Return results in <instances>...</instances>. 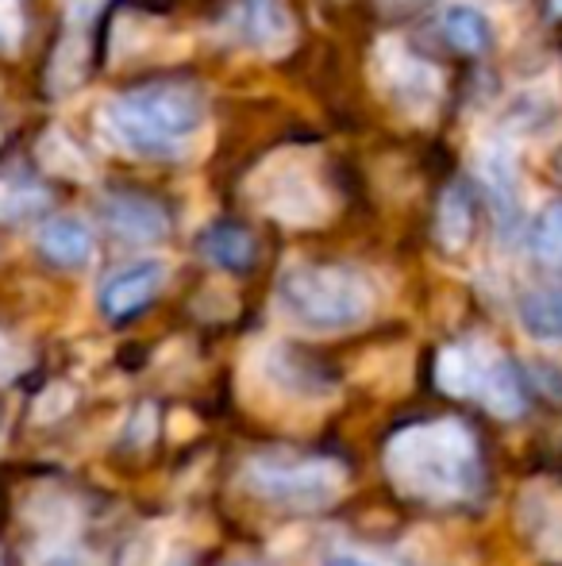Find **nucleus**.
<instances>
[{
	"label": "nucleus",
	"instance_id": "obj_1",
	"mask_svg": "<svg viewBox=\"0 0 562 566\" xmlns=\"http://www.w3.org/2000/svg\"><path fill=\"white\" fill-rule=\"evenodd\" d=\"M209 105L193 82H150L108 97L97 113V135L131 158H178L204 127Z\"/></svg>",
	"mask_w": 562,
	"mask_h": 566
},
{
	"label": "nucleus",
	"instance_id": "obj_2",
	"mask_svg": "<svg viewBox=\"0 0 562 566\" xmlns=\"http://www.w3.org/2000/svg\"><path fill=\"white\" fill-rule=\"evenodd\" d=\"M393 485L416 501H466L481 485V459L474 432L458 420H432L397 432L385 448Z\"/></svg>",
	"mask_w": 562,
	"mask_h": 566
},
{
	"label": "nucleus",
	"instance_id": "obj_3",
	"mask_svg": "<svg viewBox=\"0 0 562 566\" xmlns=\"http://www.w3.org/2000/svg\"><path fill=\"white\" fill-rule=\"evenodd\" d=\"M278 308L305 332H351L374 313V290L351 266L297 262L278 277Z\"/></svg>",
	"mask_w": 562,
	"mask_h": 566
},
{
	"label": "nucleus",
	"instance_id": "obj_4",
	"mask_svg": "<svg viewBox=\"0 0 562 566\" xmlns=\"http://www.w3.org/2000/svg\"><path fill=\"white\" fill-rule=\"evenodd\" d=\"M435 381L450 397H474L494 417H517L524 409V386L520 374L501 350H489L486 343H450L435 358Z\"/></svg>",
	"mask_w": 562,
	"mask_h": 566
},
{
	"label": "nucleus",
	"instance_id": "obj_5",
	"mask_svg": "<svg viewBox=\"0 0 562 566\" xmlns=\"http://www.w3.org/2000/svg\"><path fill=\"white\" fill-rule=\"evenodd\" d=\"M312 163L316 158L305 150H282V155L266 158L263 170L251 178V197L263 205L266 217L293 228L320 224L331 217L328 181L320 178Z\"/></svg>",
	"mask_w": 562,
	"mask_h": 566
},
{
	"label": "nucleus",
	"instance_id": "obj_6",
	"mask_svg": "<svg viewBox=\"0 0 562 566\" xmlns=\"http://www.w3.org/2000/svg\"><path fill=\"white\" fill-rule=\"evenodd\" d=\"M247 490L282 509H328L343 497L347 470L331 459L263 454L247 467Z\"/></svg>",
	"mask_w": 562,
	"mask_h": 566
},
{
	"label": "nucleus",
	"instance_id": "obj_7",
	"mask_svg": "<svg viewBox=\"0 0 562 566\" xmlns=\"http://www.w3.org/2000/svg\"><path fill=\"white\" fill-rule=\"evenodd\" d=\"M374 74L382 82V90L397 101V108L413 116H427L439 105L443 77L432 62H424L421 54H413L397 39H385L374 51Z\"/></svg>",
	"mask_w": 562,
	"mask_h": 566
},
{
	"label": "nucleus",
	"instance_id": "obj_8",
	"mask_svg": "<svg viewBox=\"0 0 562 566\" xmlns=\"http://www.w3.org/2000/svg\"><path fill=\"white\" fill-rule=\"evenodd\" d=\"M220 28L235 46L266 59L289 51L293 43V12L285 0H227Z\"/></svg>",
	"mask_w": 562,
	"mask_h": 566
},
{
	"label": "nucleus",
	"instance_id": "obj_9",
	"mask_svg": "<svg viewBox=\"0 0 562 566\" xmlns=\"http://www.w3.org/2000/svg\"><path fill=\"white\" fill-rule=\"evenodd\" d=\"M166 285V266L158 259H142L120 266L105 285H100V313L108 321H128V316L142 313L150 301L158 297V290Z\"/></svg>",
	"mask_w": 562,
	"mask_h": 566
},
{
	"label": "nucleus",
	"instance_id": "obj_10",
	"mask_svg": "<svg viewBox=\"0 0 562 566\" xmlns=\"http://www.w3.org/2000/svg\"><path fill=\"white\" fill-rule=\"evenodd\" d=\"M100 220H105L108 235L120 239V243H158L170 231V217L155 197L142 193H108L100 201Z\"/></svg>",
	"mask_w": 562,
	"mask_h": 566
},
{
	"label": "nucleus",
	"instance_id": "obj_11",
	"mask_svg": "<svg viewBox=\"0 0 562 566\" xmlns=\"http://www.w3.org/2000/svg\"><path fill=\"white\" fill-rule=\"evenodd\" d=\"M39 254L59 270H82L93 259V228L82 217H51L35 235Z\"/></svg>",
	"mask_w": 562,
	"mask_h": 566
},
{
	"label": "nucleus",
	"instance_id": "obj_12",
	"mask_svg": "<svg viewBox=\"0 0 562 566\" xmlns=\"http://www.w3.org/2000/svg\"><path fill=\"white\" fill-rule=\"evenodd\" d=\"M474 239V193L466 181H450L435 209V243L447 254L466 251Z\"/></svg>",
	"mask_w": 562,
	"mask_h": 566
},
{
	"label": "nucleus",
	"instance_id": "obj_13",
	"mask_svg": "<svg viewBox=\"0 0 562 566\" xmlns=\"http://www.w3.org/2000/svg\"><path fill=\"white\" fill-rule=\"evenodd\" d=\"M439 31L450 51L466 54V59H481V54L494 51V23L474 4H450L447 12H443Z\"/></svg>",
	"mask_w": 562,
	"mask_h": 566
},
{
	"label": "nucleus",
	"instance_id": "obj_14",
	"mask_svg": "<svg viewBox=\"0 0 562 566\" xmlns=\"http://www.w3.org/2000/svg\"><path fill=\"white\" fill-rule=\"evenodd\" d=\"M201 254L220 270H247L255 262V235H251L243 224H232V220H220V224L201 231Z\"/></svg>",
	"mask_w": 562,
	"mask_h": 566
},
{
	"label": "nucleus",
	"instance_id": "obj_15",
	"mask_svg": "<svg viewBox=\"0 0 562 566\" xmlns=\"http://www.w3.org/2000/svg\"><path fill=\"white\" fill-rule=\"evenodd\" d=\"M520 328L540 343H562V285L528 290L520 297Z\"/></svg>",
	"mask_w": 562,
	"mask_h": 566
},
{
	"label": "nucleus",
	"instance_id": "obj_16",
	"mask_svg": "<svg viewBox=\"0 0 562 566\" xmlns=\"http://www.w3.org/2000/svg\"><path fill=\"white\" fill-rule=\"evenodd\" d=\"M51 205V189L31 174H4L0 178V224H20Z\"/></svg>",
	"mask_w": 562,
	"mask_h": 566
},
{
	"label": "nucleus",
	"instance_id": "obj_17",
	"mask_svg": "<svg viewBox=\"0 0 562 566\" xmlns=\"http://www.w3.org/2000/svg\"><path fill=\"white\" fill-rule=\"evenodd\" d=\"M39 163L51 174H66V178H77V181L89 178V158H85V150L77 147L62 127H51V132L39 139Z\"/></svg>",
	"mask_w": 562,
	"mask_h": 566
},
{
	"label": "nucleus",
	"instance_id": "obj_18",
	"mask_svg": "<svg viewBox=\"0 0 562 566\" xmlns=\"http://www.w3.org/2000/svg\"><path fill=\"white\" fill-rule=\"evenodd\" d=\"M528 243H532V254L543 266L562 274V197L540 209V217L532 220V231H528Z\"/></svg>",
	"mask_w": 562,
	"mask_h": 566
},
{
	"label": "nucleus",
	"instance_id": "obj_19",
	"mask_svg": "<svg viewBox=\"0 0 562 566\" xmlns=\"http://www.w3.org/2000/svg\"><path fill=\"white\" fill-rule=\"evenodd\" d=\"M28 35V0H0V54H15Z\"/></svg>",
	"mask_w": 562,
	"mask_h": 566
},
{
	"label": "nucleus",
	"instance_id": "obj_20",
	"mask_svg": "<svg viewBox=\"0 0 562 566\" xmlns=\"http://www.w3.org/2000/svg\"><path fill=\"white\" fill-rule=\"evenodd\" d=\"M35 566H105V563H100V555L85 552V547H77V544H54L39 555Z\"/></svg>",
	"mask_w": 562,
	"mask_h": 566
},
{
	"label": "nucleus",
	"instance_id": "obj_21",
	"mask_svg": "<svg viewBox=\"0 0 562 566\" xmlns=\"http://www.w3.org/2000/svg\"><path fill=\"white\" fill-rule=\"evenodd\" d=\"M23 370V350L12 339L0 336V381H12Z\"/></svg>",
	"mask_w": 562,
	"mask_h": 566
},
{
	"label": "nucleus",
	"instance_id": "obj_22",
	"mask_svg": "<svg viewBox=\"0 0 562 566\" xmlns=\"http://www.w3.org/2000/svg\"><path fill=\"white\" fill-rule=\"evenodd\" d=\"M320 566H385V563H378L374 555H362V552H336V555H328Z\"/></svg>",
	"mask_w": 562,
	"mask_h": 566
},
{
	"label": "nucleus",
	"instance_id": "obj_23",
	"mask_svg": "<svg viewBox=\"0 0 562 566\" xmlns=\"http://www.w3.org/2000/svg\"><path fill=\"white\" fill-rule=\"evenodd\" d=\"M432 0H378V8L390 15H409V12H421V8H427Z\"/></svg>",
	"mask_w": 562,
	"mask_h": 566
},
{
	"label": "nucleus",
	"instance_id": "obj_24",
	"mask_svg": "<svg viewBox=\"0 0 562 566\" xmlns=\"http://www.w3.org/2000/svg\"><path fill=\"white\" fill-rule=\"evenodd\" d=\"M551 12H555V15H562V0H551Z\"/></svg>",
	"mask_w": 562,
	"mask_h": 566
},
{
	"label": "nucleus",
	"instance_id": "obj_25",
	"mask_svg": "<svg viewBox=\"0 0 562 566\" xmlns=\"http://www.w3.org/2000/svg\"><path fill=\"white\" fill-rule=\"evenodd\" d=\"M162 566H185V563H181V559H178V555H173V559H166Z\"/></svg>",
	"mask_w": 562,
	"mask_h": 566
}]
</instances>
